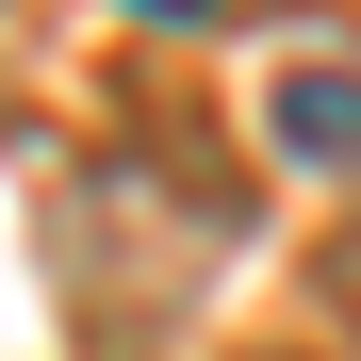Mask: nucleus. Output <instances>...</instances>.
I'll use <instances>...</instances> for the list:
<instances>
[{
  "label": "nucleus",
  "mask_w": 361,
  "mask_h": 361,
  "mask_svg": "<svg viewBox=\"0 0 361 361\" xmlns=\"http://www.w3.org/2000/svg\"><path fill=\"white\" fill-rule=\"evenodd\" d=\"M279 148H295V164H361V82H345V66H295V82H279Z\"/></svg>",
  "instance_id": "obj_1"
},
{
  "label": "nucleus",
  "mask_w": 361,
  "mask_h": 361,
  "mask_svg": "<svg viewBox=\"0 0 361 361\" xmlns=\"http://www.w3.org/2000/svg\"><path fill=\"white\" fill-rule=\"evenodd\" d=\"M329 312H345V329H361V214H345V230H329Z\"/></svg>",
  "instance_id": "obj_2"
}]
</instances>
